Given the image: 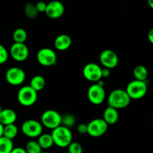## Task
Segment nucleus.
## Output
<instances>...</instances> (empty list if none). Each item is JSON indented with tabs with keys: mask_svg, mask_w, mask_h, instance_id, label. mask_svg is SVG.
<instances>
[{
	"mask_svg": "<svg viewBox=\"0 0 153 153\" xmlns=\"http://www.w3.org/2000/svg\"><path fill=\"white\" fill-rule=\"evenodd\" d=\"M131 99L128 95L126 90L116 88L111 91L108 97V104L109 106L117 110L124 109L131 103Z\"/></svg>",
	"mask_w": 153,
	"mask_h": 153,
	"instance_id": "obj_1",
	"label": "nucleus"
},
{
	"mask_svg": "<svg viewBox=\"0 0 153 153\" xmlns=\"http://www.w3.org/2000/svg\"><path fill=\"white\" fill-rule=\"evenodd\" d=\"M51 135L54 145L60 148H67L73 141V134L70 129L61 124L52 130Z\"/></svg>",
	"mask_w": 153,
	"mask_h": 153,
	"instance_id": "obj_2",
	"label": "nucleus"
},
{
	"mask_svg": "<svg viewBox=\"0 0 153 153\" xmlns=\"http://www.w3.org/2000/svg\"><path fill=\"white\" fill-rule=\"evenodd\" d=\"M148 87L146 81L134 80L128 82L126 92L131 99L138 100L144 97L147 93Z\"/></svg>",
	"mask_w": 153,
	"mask_h": 153,
	"instance_id": "obj_3",
	"label": "nucleus"
},
{
	"mask_svg": "<svg viewBox=\"0 0 153 153\" xmlns=\"http://www.w3.org/2000/svg\"><path fill=\"white\" fill-rule=\"evenodd\" d=\"M18 102L24 106H31L37 100V92L30 86H24L17 93Z\"/></svg>",
	"mask_w": 153,
	"mask_h": 153,
	"instance_id": "obj_4",
	"label": "nucleus"
},
{
	"mask_svg": "<svg viewBox=\"0 0 153 153\" xmlns=\"http://www.w3.org/2000/svg\"><path fill=\"white\" fill-rule=\"evenodd\" d=\"M40 122L43 127L53 130L61 124V115L55 110H47L42 114Z\"/></svg>",
	"mask_w": 153,
	"mask_h": 153,
	"instance_id": "obj_5",
	"label": "nucleus"
},
{
	"mask_svg": "<svg viewBox=\"0 0 153 153\" xmlns=\"http://www.w3.org/2000/svg\"><path fill=\"white\" fill-rule=\"evenodd\" d=\"M41 122L36 119L25 120L21 125V130L25 136L29 138L38 137L43 133Z\"/></svg>",
	"mask_w": 153,
	"mask_h": 153,
	"instance_id": "obj_6",
	"label": "nucleus"
},
{
	"mask_svg": "<svg viewBox=\"0 0 153 153\" xmlns=\"http://www.w3.org/2000/svg\"><path fill=\"white\" fill-rule=\"evenodd\" d=\"M37 62L39 64L44 67H50L55 65L57 63L56 52L52 49L44 47L40 49L37 53Z\"/></svg>",
	"mask_w": 153,
	"mask_h": 153,
	"instance_id": "obj_7",
	"label": "nucleus"
},
{
	"mask_svg": "<svg viewBox=\"0 0 153 153\" xmlns=\"http://www.w3.org/2000/svg\"><path fill=\"white\" fill-rule=\"evenodd\" d=\"M106 92L103 86L99 85L97 82L89 87L88 90V98L91 104L94 105H100L105 100Z\"/></svg>",
	"mask_w": 153,
	"mask_h": 153,
	"instance_id": "obj_8",
	"label": "nucleus"
},
{
	"mask_svg": "<svg viewBox=\"0 0 153 153\" xmlns=\"http://www.w3.org/2000/svg\"><path fill=\"white\" fill-rule=\"evenodd\" d=\"M5 79L7 83L13 86L22 85L25 80V73L23 69L19 67H11L5 73Z\"/></svg>",
	"mask_w": 153,
	"mask_h": 153,
	"instance_id": "obj_9",
	"label": "nucleus"
},
{
	"mask_svg": "<svg viewBox=\"0 0 153 153\" xmlns=\"http://www.w3.org/2000/svg\"><path fill=\"white\" fill-rule=\"evenodd\" d=\"M108 124L103 118H94L88 124V134L93 137H100L107 132Z\"/></svg>",
	"mask_w": 153,
	"mask_h": 153,
	"instance_id": "obj_10",
	"label": "nucleus"
},
{
	"mask_svg": "<svg viewBox=\"0 0 153 153\" xmlns=\"http://www.w3.org/2000/svg\"><path fill=\"white\" fill-rule=\"evenodd\" d=\"M10 55L14 61L22 62L28 58L29 50L25 43L14 42L10 46Z\"/></svg>",
	"mask_w": 153,
	"mask_h": 153,
	"instance_id": "obj_11",
	"label": "nucleus"
},
{
	"mask_svg": "<svg viewBox=\"0 0 153 153\" xmlns=\"http://www.w3.org/2000/svg\"><path fill=\"white\" fill-rule=\"evenodd\" d=\"M82 72L84 77L90 82H97L102 79V68L97 63L90 62L86 64Z\"/></svg>",
	"mask_w": 153,
	"mask_h": 153,
	"instance_id": "obj_12",
	"label": "nucleus"
},
{
	"mask_svg": "<svg viewBox=\"0 0 153 153\" xmlns=\"http://www.w3.org/2000/svg\"><path fill=\"white\" fill-rule=\"evenodd\" d=\"M100 62L103 67L111 70L118 65L119 57L112 50H104L100 55Z\"/></svg>",
	"mask_w": 153,
	"mask_h": 153,
	"instance_id": "obj_13",
	"label": "nucleus"
},
{
	"mask_svg": "<svg viewBox=\"0 0 153 153\" xmlns=\"http://www.w3.org/2000/svg\"><path fill=\"white\" fill-rule=\"evenodd\" d=\"M65 11L64 4L58 0H52L46 3V8L45 14L51 19H58L61 17Z\"/></svg>",
	"mask_w": 153,
	"mask_h": 153,
	"instance_id": "obj_14",
	"label": "nucleus"
},
{
	"mask_svg": "<svg viewBox=\"0 0 153 153\" xmlns=\"http://www.w3.org/2000/svg\"><path fill=\"white\" fill-rule=\"evenodd\" d=\"M72 39L70 35L66 34H61L56 37L54 41V46L55 49L59 51H64L68 50L71 46Z\"/></svg>",
	"mask_w": 153,
	"mask_h": 153,
	"instance_id": "obj_15",
	"label": "nucleus"
},
{
	"mask_svg": "<svg viewBox=\"0 0 153 153\" xmlns=\"http://www.w3.org/2000/svg\"><path fill=\"white\" fill-rule=\"evenodd\" d=\"M16 118H17V115L13 109L10 108L2 109L0 112V123L3 125L15 123Z\"/></svg>",
	"mask_w": 153,
	"mask_h": 153,
	"instance_id": "obj_16",
	"label": "nucleus"
},
{
	"mask_svg": "<svg viewBox=\"0 0 153 153\" xmlns=\"http://www.w3.org/2000/svg\"><path fill=\"white\" fill-rule=\"evenodd\" d=\"M103 120L107 123L108 124H114L117 122L119 119V112L118 110L111 106H108L105 109L103 112Z\"/></svg>",
	"mask_w": 153,
	"mask_h": 153,
	"instance_id": "obj_17",
	"label": "nucleus"
},
{
	"mask_svg": "<svg viewBox=\"0 0 153 153\" xmlns=\"http://www.w3.org/2000/svg\"><path fill=\"white\" fill-rule=\"evenodd\" d=\"M37 142L42 149H49L54 145L51 134H43L37 137Z\"/></svg>",
	"mask_w": 153,
	"mask_h": 153,
	"instance_id": "obj_18",
	"label": "nucleus"
},
{
	"mask_svg": "<svg viewBox=\"0 0 153 153\" xmlns=\"http://www.w3.org/2000/svg\"><path fill=\"white\" fill-rule=\"evenodd\" d=\"M29 86L38 92L44 88L46 86V79L42 75H35L31 79Z\"/></svg>",
	"mask_w": 153,
	"mask_h": 153,
	"instance_id": "obj_19",
	"label": "nucleus"
},
{
	"mask_svg": "<svg viewBox=\"0 0 153 153\" xmlns=\"http://www.w3.org/2000/svg\"><path fill=\"white\" fill-rule=\"evenodd\" d=\"M133 76H134V80L146 81V79L148 77L147 68L141 64L137 65L133 70Z\"/></svg>",
	"mask_w": 153,
	"mask_h": 153,
	"instance_id": "obj_20",
	"label": "nucleus"
},
{
	"mask_svg": "<svg viewBox=\"0 0 153 153\" xmlns=\"http://www.w3.org/2000/svg\"><path fill=\"white\" fill-rule=\"evenodd\" d=\"M18 131H19L18 128L15 124V123L6 124V125H4V128H3V136L8 139L13 140L17 136Z\"/></svg>",
	"mask_w": 153,
	"mask_h": 153,
	"instance_id": "obj_21",
	"label": "nucleus"
},
{
	"mask_svg": "<svg viewBox=\"0 0 153 153\" xmlns=\"http://www.w3.org/2000/svg\"><path fill=\"white\" fill-rule=\"evenodd\" d=\"M13 148V140L4 136H0V153H10Z\"/></svg>",
	"mask_w": 153,
	"mask_h": 153,
	"instance_id": "obj_22",
	"label": "nucleus"
},
{
	"mask_svg": "<svg viewBox=\"0 0 153 153\" xmlns=\"http://www.w3.org/2000/svg\"><path fill=\"white\" fill-rule=\"evenodd\" d=\"M28 38V33L23 28H17L13 33V40L16 43H25Z\"/></svg>",
	"mask_w": 153,
	"mask_h": 153,
	"instance_id": "obj_23",
	"label": "nucleus"
},
{
	"mask_svg": "<svg viewBox=\"0 0 153 153\" xmlns=\"http://www.w3.org/2000/svg\"><path fill=\"white\" fill-rule=\"evenodd\" d=\"M24 12H25V16L29 19H34L37 17V14H38L35 4L31 2H28L25 4V8H24Z\"/></svg>",
	"mask_w": 153,
	"mask_h": 153,
	"instance_id": "obj_24",
	"label": "nucleus"
},
{
	"mask_svg": "<svg viewBox=\"0 0 153 153\" xmlns=\"http://www.w3.org/2000/svg\"><path fill=\"white\" fill-rule=\"evenodd\" d=\"M76 122V118L71 113H65L64 115H61V125H64L65 127L70 128L73 127Z\"/></svg>",
	"mask_w": 153,
	"mask_h": 153,
	"instance_id": "obj_25",
	"label": "nucleus"
},
{
	"mask_svg": "<svg viewBox=\"0 0 153 153\" xmlns=\"http://www.w3.org/2000/svg\"><path fill=\"white\" fill-rule=\"evenodd\" d=\"M25 149L27 153H40L43 151L37 141L36 140L28 141L25 145Z\"/></svg>",
	"mask_w": 153,
	"mask_h": 153,
	"instance_id": "obj_26",
	"label": "nucleus"
},
{
	"mask_svg": "<svg viewBox=\"0 0 153 153\" xmlns=\"http://www.w3.org/2000/svg\"><path fill=\"white\" fill-rule=\"evenodd\" d=\"M67 148L68 153H83V147L78 142L72 141Z\"/></svg>",
	"mask_w": 153,
	"mask_h": 153,
	"instance_id": "obj_27",
	"label": "nucleus"
},
{
	"mask_svg": "<svg viewBox=\"0 0 153 153\" xmlns=\"http://www.w3.org/2000/svg\"><path fill=\"white\" fill-rule=\"evenodd\" d=\"M9 57V52L2 44H0V64H4L7 61Z\"/></svg>",
	"mask_w": 153,
	"mask_h": 153,
	"instance_id": "obj_28",
	"label": "nucleus"
},
{
	"mask_svg": "<svg viewBox=\"0 0 153 153\" xmlns=\"http://www.w3.org/2000/svg\"><path fill=\"white\" fill-rule=\"evenodd\" d=\"M35 7L38 13H45L46 8V3L43 1L37 2L35 4Z\"/></svg>",
	"mask_w": 153,
	"mask_h": 153,
	"instance_id": "obj_29",
	"label": "nucleus"
},
{
	"mask_svg": "<svg viewBox=\"0 0 153 153\" xmlns=\"http://www.w3.org/2000/svg\"><path fill=\"white\" fill-rule=\"evenodd\" d=\"M77 131L81 134H85L88 133V124L85 123H80L77 125Z\"/></svg>",
	"mask_w": 153,
	"mask_h": 153,
	"instance_id": "obj_30",
	"label": "nucleus"
},
{
	"mask_svg": "<svg viewBox=\"0 0 153 153\" xmlns=\"http://www.w3.org/2000/svg\"><path fill=\"white\" fill-rule=\"evenodd\" d=\"M111 74V69L106 68H102V78L109 77Z\"/></svg>",
	"mask_w": 153,
	"mask_h": 153,
	"instance_id": "obj_31",
	"label": "nucleus"
},
{
	"mask_svg": "<svg viewBox=\"0 0 153 153\" xmlns=\"http://www.w3.org/2000/svg\"><path fill=\"white\" fill-rule=\"evenodd\" d=\"M10 153H27L25 151V148H22V147H16L12 149V151L10 152Z\"/></svg>",
	"mask_w": 153,
	"mask_h": 153,
	"instance_id": "obj_32",
	"label": "nucleus"
},
{
	"mask_svg": "<svg viewBox=\"0 0 153 153\" xmlns=\"http://www.w3.org/2000/svg\"><path fill=\"white\" fill-rule=\"evenodd\" d=\"M147 38L151 43H153V29L152 28H151V29L149 30V32H148Z\"/></svg>",
	"mask_w": 153,
	"mask_h": 153,
	"instance_id": "obj_33",
	"label": "nucleus"
},
{
	"mask_svg": "<svg viewBox=\"0 0 153 153\" xmlns=\"http://www.w3.org/2000/svg\"><path fill=\"white\" fill-rule=\"evenodd\" d=\"M3 128H4V125L0 123V136H3Z\"/></svg>",
	"mask_w": 153,
	"mask_h": 153,
	"instance_id": "obj_34",
	"label": "nucleus"
},
{
	"mask_svg": "<svg viewBox=\"0 0 153 153\" xmlns=\"http://www.w3.org/2000/svg\"><path fill=\"white\" fill-rule=\"evenodd\" d=\"M147 1V3L148 4H149V7L151 8H153V0H146Z\"/></svg>",
	"mask_w": 153,
	"mask_h": 153,
	"instance_id": "obj_35",
	"label": "nucleus"
},
{
	"mask_svg": "<svg viewBox=\"0 0 153 153\" xmlns=\"http://www.w3.org/2000/svg\"><path fill=\"white\" fill-rule=\"evenodd\" d=\"M1 110H2V107H1V106L0 105V112H1Z\"/></svg>",
	"mask_w": 153,
	"mask_h": 153,
	"instance_id": "obj_36",
	"label": "nucleus"
},
{
	"mask_svg": "<svg viewBox=\"0 0 153 153\" xmlns=\"http://www.w3.org/2000/svg\"><path fill=\"white\" fill-rule=\"evenodd\" d=\"M40 153H49V152H43V151H42Z\"/></svg>",
	"mask_w": 153,
	"mask_h": 153,
	"instance_id": "obj_37",
	"label": "nucleus"
}]
</instances>
